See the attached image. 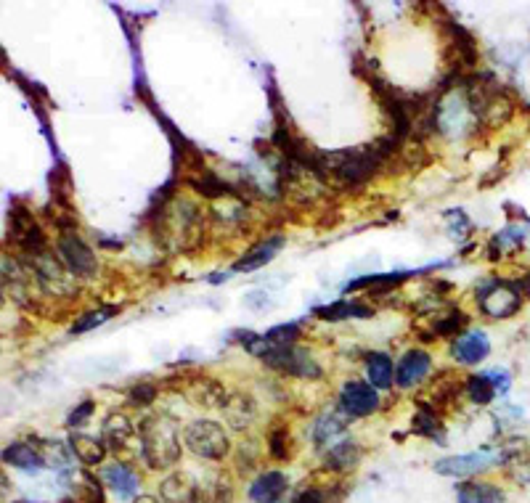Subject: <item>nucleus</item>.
Instances as JSON below:
<instances>
[{
  "instance_id": "obj_16",
  "label": "nucleus",
  "mask_w": 530,
  "mask_h": 503,
  "mask_svg": "<svg viewBox=\"0 0 530 503\" xmlns=\"http://www.w3.org/2000/svg\"><path fill=\"white\" fill-rule=\"evenodd\" d=\"M234 498V477L223 469L207 474L205 480L199 482V503H234Z\"/></svg>"
},
{
  "instance_id": "obj_21",
  "label": "nucleus",
  "mask_w": 530,
  "mask_h": 503,
  "mask_svg": "<svg viewBox=\"0 0 530 503\" xmlns=\"http://www.w3.org/2000/svg\"><path fill=\"white\" fill-rule=\"evenodd\" d=\"M411 432L414 435H422V437H430V440H435L438 445H446V427H443V421H440L438 411L432 406H427V403H419V411L417 416H414V421H411Z\"/></svg>"
},
{
  "instance_id": "obj_9",
  "label": "nucleus",
  "mask_w": 530,
  "mask_h": 503,
  "mask_svg": "<svg viewBox=\"0 0 530 503\" xmlns=\"http://www.w3.org/2000/svg\"><path fill=\"white\" fill-rule=\"evenodd\" d=\"M451 355L462 366H477L491 355V339L480 329H467L451 342Z\"/></svg>"
},
{
  "instance_id": "obj_6",
  "label": "nucleus",
  "mask_w": 530,
  "mask_h": 503,
  "mask_svg": "<svg viewBox=\"0 0 530 503\" xmlns=\"http://www.w3.org/2000/svg\"><path fill=\"white\" fill-rule=\"evenodd\" d=\"M263 361H265V366H271L273 371H279V374L300 376V379H318V376H321V366L313 361L311 353L297 345H289V347L268 345Z\"/></svg>"
},
{
  "instance_id": "obj_32",
  "label": "nucleus",
  "mask_w": 530,
  "mask_h": 503,
  "mask_svg": "<svg viewBox=\"0 0 530 503\" xmlns=\"http://www.w3.org/2000/svg\"><path fill=\"white\" fill-rule=\"evenodd\" d=\"M459 390H464V382L459 379V374H443L435 379V384H432V400L435 403H446V400L456 398L459 395Z\"/></svg>"
},
{
  "instance_id": "obj_14",
  "label": "nucleus",
  "mask_w": 530,
  "mask_h": 503,
  "mask_svg": "<svg viewBox=\"0 0 530 503\" xmlns=\"http://www.w3.org/2000/svg\"><path fill=\"white\" fill-rule=\"evenodd\" d=\"M101 482L104 488H109L117 498H133L138 493V474L130 469L125 461H114V464L104 466L101 472Z\"/></svg>"
},
{
  "instance_id": "obj_8",
  "label": "nucleus",
  "mask_w": 530,
  "mask_h": 503,
  "mask_svg": "<svg viewBox=\"0 0 530 503\" xmlns=\"http://www.w3.org/2000/svg\"><path fill=\"white\" fill-rule=\"evenodd\" d=\"M379 390L377 387H371L369 382H345L340 392V408L348 413L350 419H366L371 413L379 411Z\"/></svg>"
},
{
  "instance_id": "obj_13",
  "label": "nucleus",
  "mask_w": 530,
  "mask_h": 503,
  "mask_svg": "<svg viewBox=\"0 0 530 503\" xmlns=\"http://www.w3.org/2000/svg\"><path fill=\"white\" fill-rule=\"evenodd\" d=\"M281 247H284V236H268V239H263L260 244H255L252 249H247V255L239 257L231 271H234V273L258 271V268L268 265L273 260V257L279 255Z\"/></svg>"
},
{
  "instance_id": "obj_3",
  "label": "nucleus",
  "mask_w": 530,
  "mask_h": 503,
  "mask_svg": "<svg viewBox=\"0 0 530 503\" xmlns=\"http://www.w3.org/2000/svg\"><path fill=\"white\" fill-rule=\"evenodd\" d=\"M183 445L197 458L205 461H223L231 453V437L218 421L197 419L183 429Z\"/></svg>"
},
{
  "instance_id": "obj_35",
  "label": "nucleus",
  "mask_w": 530,
  "mask_h": 503,
  "mask_svg": "<svg viewBox=\"0 0 530 503\" xmlns=\"http://www.w3.org/2000/svg\"><path fill=\"white\" fill-rule=\"evenodd\" d=\"M159 390H157V384L154 382H138L133 390H130V403L138 408H144V406H152L154 400H157Z\"/></svg>"
},
{
  "instance_id": "obj_12",
  "label": "nucleus",
  "mask_w": 530,
  "mask_h": 503,
  "mask_svg": "<svg viewBox=\"0 0 530 503\" xmlns=\"http://www.w3.org/2000/svg\"><path fill=\"white\" fill-rule=\"evenodd\" d=\"M361 456H364V451H361V445H358L356 440H342V443H334L332 448L324 453L321 469L334 474L353 472V469L361 464Z\"/></svg>"
},
{
  "instance_id": "obj_30",
  "label": "nucleus",
  "mask_w": 530,
  "mask_h": 503,
  "mask_svg": "<svg viewBox=\"0 0 530 503\" xmlns=\"http://www.w3.org/2000/svg\"><path fill=\"white\" fill-rule=\"evenodd\" d=\"M467 326V316H464L462 310H448V313H440L438 321L432 323V331H435V337H459L462 329Z\"/></svg>"
},
{
  "instance_id": "obj_36",
  "label": "nucleus",
  "mask_w": 530,
  "mask_h": 503,
  "mask_svg": "<svg viewBox=\"0 0 530 503\" xmlns=\"http://www.w3.org/2000/svg\"><path fill=\"white\" fill-rule=\"evenodd\" d=\"M93 411H96V403H93V400H83L80 406L72 408V411H69L67 427L69 429L85 427V424H88V419H91V416H93Z\"/></svg>"
},
{
  "instance_id": "obj_37",
  "label": "nucleus",
  "mask_w": 530,
  "mask_h": 503,
  "mask_svg": "<svg viewBox=\"0 0 530 503\" xmlns=\"http://www.w3.org/2000/svg\"><path fill=\"white\" fill-rule=\"evenodd\" d=\"M334 501H337V498H334L329 490L318 488V485H311V488H305L292 503H334Z\"/></svg>"
},
{
  "instance_id": "obj_22",
  "label": "nucleus",
  "mask_w": 530,
  "mask_h": 503,
  "mask_svg": "<svg viewBox=\"0 0 530 503\" xmlns=\"http://www.w3.org/2000/svg\"><path fill=\"white\" fill-rule=\"evenodd\" d=\"M366 382L377 390H390L395 384V368L387 353L366 355Z\"/></svg>"
},
{
  "instance_id": "obj_26",
  "label": "nucleus",
  "mask_w": 530,
  "mask_h": 503,
  "mask_svg": "<svg viewBox=\"0 0 530 503\" xmlns=\"http://www.w3.org/2000/svg\"><path fill=\"white\" fill-rule=\"evenodd\" d=\"M350 416L345 411H326L321 419H316V427H313V440H316V445H326L329 440H334V437H340L345 429H348L350 424Z\"/></svg>"
},
{
  "instance_id": "obj_29",
  "label": "nucleus",
  "mask_w": 530,
  "mask_h": 503,
  "mask_svg": "<svg viewBox=\"0 0 530 503\" xmlns=\"http://www.w3.org/2000/svg\"><path fill=\"white\" fill-rule=\"evenodd\" d=\"M77 480L75 482V498L80 503H106L104 498V482L96 477V474H91L88 469H80L77 472Z\"/></svg>"
},
{
  "instance_id": "obj_2",
  "label": "nucleus",
  "mask_w": 530,
  "mask_h": 503,
  "mask_svg": "<svg viewBox=\"0 0 530 503\" xmlns=\"http://www.w3.org/2000/svg\"><path fill=\"white\" fill-rule=\"evenodd\" d=\"M181 427L175 424V419L159 413V416H146L138 427V448H141V458L146 461L149 469L154 472H167L181 461L183 440Z\"/></svg>"
},
{
  "instance_id": "obj_31",
  "label": "nucleus",
  "mask_w": 530,
  "mask_h": 503,
  "mask_svg": "<svg viewBox=\"0 0 530 503\" xmlns=\"http://www.w3.org/2000/svg\"><path fill=\"white\" fill-rule=\"evenodd\" d=\"M112 316H117V308H114V305H104V308H96V310H85L83 316L72 323V334H85V331L96 329V326L106 323Z\"/></svg>"
},
{
  "instance_id": "obj_19",
  "label": "nucleus",
  "mask_w": 530,
  "mask_h": 503,
  "mask_svg": "<svg viewBox=\"0 0 530 503\" xmlns=\"http://www.w3.org/2000/svg\"><path fill=\"white\" fill-rule=\"evenodd\" d=\"M69 451H72V456H75L83 466H99L104 464L106 451H109V448H106V443L104 440H99V437L75 432V435L69 437Z\"/></svg>"
},
{
  "instance_id": "obj_23",
  "label": "nucleus",
  "mask_w": 530,
  "mask_h": 503,
  "mask_svg": "<svg viewBox=\"0 0 530 503\" xmlns=\"http://www.w3.org/2000/svg\"><path fill=\"white\" fill-rule=\"evenodd\" d=\"M3 461L16 469H24V472H40V469H46V461L38 453L35 443H14L8 445L6 451H3Z\"/></svg>"
},
{
  "instance_id": "obj_38",
  "label": "nucleus",
  "mask_w": 530,
  "mask_h": 503,
  "mask_svg": "<svg viewBox=\"0 0 530 503\" xmlns=\"http://www.w3.org/2000/svg\"><path fill=\"white\" fill-rule=\"evenodd\" d=\"M488 376H491V382L496 384L499 398L501 395H507L509 387H512V376H509V371H504V368H491V371H488Z\"/></svg>"
},
{
  "instance_id": "obj_18",
  "label": "nucleus",
  "mask_w": 530,
  "mask_h": 503,
  "mask_svg": "<svg viewBox=\"0 0 530 503\" xmlns=\"http://www.w3.org/2000/svg\"><path fill=\"white\" fill-rule=\"evenodd\" d=\"M223 416H226V424L236 432H244L255 424V403H252L250 395H228L226 406L220 408Z\"/></svg>"
},
{
  "instance_id": "obj_5",
  "label": "nucleus",
  "mask_w": 530,
  "mask_h": 503,
  "mask_svg": "<svg viewBox=\"0 0 530 503\" xmlns=\"http://www.w3.org/2000/svg\"><path fill=\"white\" fill-rule=\"evenodd\" d=\"M56 255H59V260L64 263V268H67L72 278H93L96 271H99V263H96L93 249L77 236V231L59 233V239H56Z\"/></svg>"
},
{
  "instance_id": "obj_17",
  "label": "nucleus",
  "mask_w": 530,
  "mask_h": 503,
  "mask_svg": "<svg viewBox=\"0 0 530 503\" xmlns=\"http://www.w3.org/2000/svg\"><path fill=\"white\" fill-rule=\"evenodd\" d=\"M133 437H136L133 421L125 413H109V419L104 421V429H101V440L106 443V448L114 453L125 451Z\"/></svg>"
},
{
  "instance_id": "obj_28",
  "label": "nucleus",
  "mask_w": 530,
  "mask_h": 503,
  "mask_svg": "<svg viewBox=\"0 0 530 503\" xmlns=\"http://www.w3.org/2000/svg\"><path fill=\"white\" fill-rule=\"evenodd\" d=\"M409 278V273H379V276H364L345 286V292H356V289H371L374 294L393 292L395 286L403 284Z\"/></svg>"
},
{
  "instance_id": "obj_15",
  "label": "nucleus",
  "mask_w": 530,
  "mask_h": 503,
  "mask_svg": "<svg viewBox=\"0 0 530 503\" xmlns=\"http://www.w3.org/2000/svg\"><path fill=\"white\" fill-rule=\"evenodd\" d=\"M289 488V480L284 472H260L255 482L250 485V501L252 503H279Z\"/></svg>"
},
{
  "instance_id": "obj_25",
  "label": "nucleus",
  "mask_w": 530,
  "mask_h": 503,
  "mask_svg": "<svg viewBox=\"0 0 530 503\" xmlns=\"http://www.w3.org/2000/svg\"><path fill=\"white\" fill-rule=\"evenodd\" d=\"M189 398L205 408H223L226 406L228 395L215 379H210V376H199V379H194V384L189 387Z\"/></svg>"
},
{
  "instance_id": "obj_34",
  "label": "nucleus",
  "mask_w": 530,
  "mask_h": 503,
  "mask_svg": "<svg viewBox=\"0 0 530 503\" xmlns=\"http://www.w3.org/2000/svg\"><path fill=\"white\" fill-rule=\"evenodd\" d=\"M268 453L273 461H287L289 458V432L287 427H276L268 435Z\"/></svg>"
},
{
  "instance_id": "obj_1",
  "label": "nucleus",
  "mask_w": 530,
  "mask_h": 503,
  "mask_svg": "<svg viewBox=\"0 0 530 503\" xmlns=\"http://www.w3.org/2000/svg\"><path fill=\"white\" fill-rule=\"evenodd\" d=\"M157 239L165 244L170 252H183V249L197 247L205 233V218L197 204L189 199L175 196L173 202L159 207L157 212Z\"/></svg>"
},
{
  "instance_id": "obj_27",
  "label": "nucleus",
  "mask_w": 530,
  "mask_h": 503,
  "mask_svg": "<svg viewBox=\"0 0 530 503\" xmlns=\"http://www.w3.org/2000/svg\"><path fill=\"white\" fill-rule=\"evenodd\" d=\"M464 392H467V398H470L475 406H488V403L499 395V390H496V384L491 382L488 371L467 376V379H464Z\"/></svg>"
},
{
  "instance_id": "obj_39",
  "label": "nucleus",
  "mask_w": 530,
  "mask_h": 503,
  "mask_svg": "<svg viewBox=\"0 0 530 503\" xmlns=\"http://www.w3.org/2000/svg\"><path fill=\"white\" fill-rule=\"evenodd\" d=\"M130 503H162V498H154V496H136Z\"/></svg>"
},
{
  "instance_id": "obj_20",
  "label": "nucleus",
  "mask_w": 530,
  "mask_h": 503,
  "mask_svg": "<svg viewBox=\"0 0 530 503\" xmlns=\"http://www.w3.org/2000/svg\"><path fill=\"white\" fill-rule=\"evenodd\" d=\"M456 503H507V493L493 482L470 480L456 488Z\"/></svg>"
},
{
  "instance_id": "obj_10",
  "label": "nucleus",
  "mask_w": 530,
  "mask_h": 503,
  "mask_svg": "<svg viewBox=\"0 0 530 503\" xmlns=\"http://www.w3.org/2000/svg\"><path fill=\"white\" fill-rule=\"evenodd\" d=\"M432 371V358L427 350H409V353H403V358L395 366V384L401 387V390H411V387H417L422 384Z\"/></svg>"
},
{
  "instance_id": "obj_4",
  "label": "nucleus",
  "mask_w": 530,
  "mask_h": 503,
  "mask_svg": "<svg viewBox=\"0 0 530 503\" xmlns=\"http://www.w3.org/2000/svg\"><path fill=\"white\" fill-rule=\"evenodd\" d=\"M475 297L480 313L488 318H496V321L512 318L523 308V292L517 289L515 281L491 278V281H485V284L477 289Z\"/></svg>"
},
{
  "instance_id": "obj_7",
  "label": "nucleus",
  "mask_w": 530,
  "mask_h": 503,
  "mask_svg": "<svg viewBox=\"0 0 530 503\" xmlns=\"http://www.w3.org/2000/svg\"><path fill=\"white\" fill-rule=\"evenodd\" d=\"M507 461L504 451H472L462 456H448L435 461V472L443 477H477V474L488 472L493 466Z\"/></svg>"
},
{
  "instance_id": "obj_33",
  "label": "nucleus",
  "mask_w": 530,
  "mask_h": 503,
  "mask_svg": "<svg viewBox=\"0 0 530 503\" xmlns=\"http://www.w3.org/2000/svg\"><path fill=\"white\" fill-rule=\"evenodd\" d=\"M263 339L271 347H289L295 345L300 339V326L297 323H281V326H273L263 334Z\"/></svg>"
},
{
  "instance_id": "obj_11",
  "label": "nucleus",
  "mask_w": 530,
  "mask_h": 503,
  "mask_svg": "<svg viewBox=\"0 0 530 503\" xmlns=\"http://www.w3.org/2000/svg\"><path fill=\"white\" fill-rule=\"evenodd\" d=\"M159 498L162 503H199V482L186 472L167 474L159 482Z\"/></svg>"
},
{
  "instance_id": "obj_24",
  "label": "nucleus",
  "mask_w": 530,
  "mask_h": 503,
  "mask_svg": "<svg viewBox=\"0 0 530 503\" xmlns=\"http://www.w3.org/2000/svg\"><path fill=\"white\" fill-rule=\"evenodd\" d=\"M316 318L321 321H353V318H371L374 316V308L364 305V302H332V305H324V308L313 310Z\"/></svg>"
}]
</instances>
